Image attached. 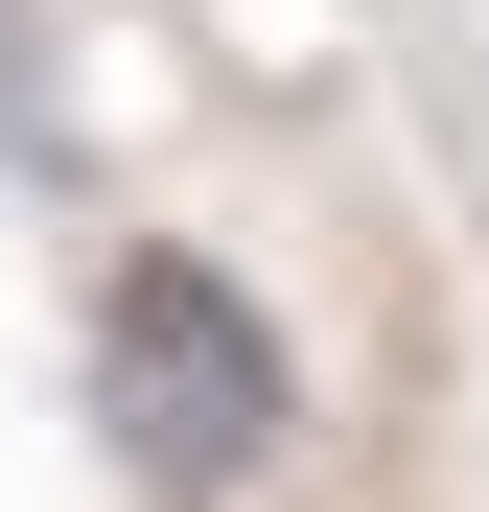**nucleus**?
<instances>
[{
	"label": "nucleus",
	"mask_w": 489,
	"mask_h": 512,
	"mask_svg": "<svg viewBox=\"0 0 489 512\" xmlns=\"http://www.w3.org/2000/svg\"><path fill=\"white\" fill-rule=\"evenodd\" d=\"M94 419H117V466L163 512H257L280 443H303V350L257 326V280L187 233H140L117 280H94Z\"/></svg>",
	"instance_id": "1"
}]
</instances>
